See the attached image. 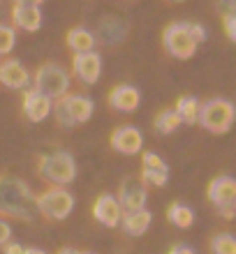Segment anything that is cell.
I'll list each match as a JSON object with an SVG mask.
<instances>
[{
	"instance_id": "6da1fadb",
	"label": "cell",
	"mask_w": 236,
	"mask_h": 254,
	"mask_svg": "<svg viewBox=\"0 0 236 254\" xmlns=\"http://www.w3.org/2000/svg\"><path fill=\"white\" fill-rule=\"evenodd\" d=\"M35 210H37L35 196L26 188V183L16 178H0V213L9 215L14 220L28 222Z\"/></svg>"
},
{
	"instance_id": "7a4b0ae2",
	"label": "cell",
	"mask_w": 236,
	"mask_h": 254,
	"mask_svg": "<svg viewBox=\"0 0 236 254\" xmlns=\"http://www.w3.org/2000/svg\"><path fill=\"white\" fill-rule=\"evenodd\" d=\"M197 123H202V127L211 134H225L234 123V104L230 100L216 97L199 104V118Z\"/></svg>"
},
{
	"instance_id": "3957f363",
	"label": "cell",
	"mask_w": 236,
	"mask_h": 254,
	"mask_svg": "<svg viewBox=\"0 0 236 254\" xmlns=\"http://www.w3.org/2000/svg\"><path fill=\"white\" fill-rule=\"evenodd\" d=\"M35 90L47 95L49 100H61L70 90V76L61 65L56 63H44L35 72Z\"/></svg>"
},
{
	"instance_id": "277c9868",
	"label": "cell",
	"mask_w": 236,
	"mask_h": 254,
	"mask_svg": "<svg viewBox=\"0 0 236 254\" xmlns=\"http://www.w3.org/2000/svg\"><path fill=\"white\" fill-rule=\"evenodd\" d=\"M40 176L49 183L56 185H68L75 181L77 176V164L75 157L65 150H58L54 155H44L40 160Z\"/></svg>"
},
{
	"instance_id": "5b68a950",
	"label": "cell",
	"mask_w": 236,
	"mask_h": 254,
	"mask_svg": "<svg viewBox=\"0 0 236 254\" xmlns=\"http://www.w3.org/2000/svg\"><path fill=\"white\" fill-rule=\"evenodd\" d=\"M162 44L167 49V54L178 61H188L197 51V42L190 33L188 23H169L162 33Z\"/></svg>"
},
{
	"instance_id": "8992f818",
	"label": "cell",
	"mask_w": 236,
	"mask_h": 254,
	"mask_svg": "<svg viewBox=\"0 0 236 254\" xmlns=\"http://www.w3.org/2000/svg\"><path fill=\"white\" fill-rule=\"evenodd\" d=\"M35 206L42 215H47L49 220H65L72 208H75V196L63 188H54L35 196Z\"/></svg>"
},
{
	"instance_id": "52a82bcc",
	"label": "cell",
	"mask_w": 236,
	"mask_h": 254,
	"mask_svg": "<svg viewBox=\"0 0 236 254\" xmlns=\"http://www.w3.org/2000/svg\"><path fill=\"white\" fill-rule=\"evenodd\" d=\"M56 116L63 127H70L75 123H86L93 116V102L83 95H63L56 104Z\"/></svg>"
},
{
	"instance_id": "ba28073f",
	"label": "cell",
	"mask_w": 236,
	"mask_h": 254,
	"mask_svg": "<svg viewBox=\"0 0 236 254\" xmlns=\"http://www.w3.org/2000/svg\"><path fill=\"white\" fill-rule=\"evenodd\" d=\"M146 199H149V192L144 188V183L137 181V178H128V181H123L121 192H118V199L116 201H118L121 210L132 213V210H144Z\"/></svg>"
},
{
	"instance_id": "9c48e42d",
	"label": "cell",
	"mask_w": 236,
	"mask_h": 254,
	"mask_svg": "<svg viewBox=\"0 0 236 254\" xmlns=\"http://www.w3.org/2000/svg\"><path fill=\"white\" fill-rule=\"evenodd\" d=\"M72 72H75V76L81 83L93 86L95 81L100 79L102 58L97 54H93V51H88V54H75V58H72Z\"/></svg>"
},
{
	"instance_id": "30bf717a",
	"label": "cell",
	"mask_w": 236,
	"mask_h": 254,
	"mask_svg": "<svg viewBox=\"0 0 236 254\" xmlns=\"http://www.w3.org/2000/svg\"><path fill=\"white\" fill-rule=\"evenodd\" d=\"M142 146H144L142 132L132 125L118 127V129H114V134H111V148L121 155H137L142 150Z\"/></svg>"
},
{
	"instance_id": "8fae6325",
	"label": "cell",
	"mask_w": 236,
	"mask_h": 254,
	"mask_svg": "<svg viewBox=\"0 0 236 254\" xmlns=\"http://www.w3.org/2000/svg\"><path fill=\"white\" fill-rule=\"evenodd\" d=\"M209 199L213 201L216 208H223V206H234V199H236V181L232 176H218L213 178L206 190Z\"/></svg>"
},
{
	"instance_id": "7c38bea8",
	"label": "cell",
	"mask_w": 236,
	"mask_h": 254,
	"mask_svg": "<svg viewBox=\"0 0 236 254\" xmlns=\"http://www.w3.org/2000/svg\"><path fill=\"white\" fill-rule=\"evenodd\" d=\"M12 23L21 30H28V33H35L42 28V12L40 7L35 5H26V2H19L14 0L12 7Z\"/></svg>"
},
{
	"instance_id": "4fadbf2b",
	"label": "cell",
	"mask_w": 236,
	"mask_h": 254,
	"mask_svg": "<svg viewBox=\"0 0 236 254\" xmlns=\"http://www.w3.org/2000/svg\"><path fill=\"white\" fill-rule=\"evenodd\" d=\"M23 114L30 123H42L51 114V100L37 90H26L23 95Z\"/></svg>"
},
{
	"instance_id": "5bb4252c",
	"label": "cell",
	"mask_w": 236,
	"mask_h": 254,
	"mask_svg": "<svg viewBox=\"0 0 236 254\" xmlns=\"http://www.w3.org/2000/svg\"><path fill=\"white\" fill-rule=\"evenodd\" d=\"M93 215H95V220L100 222V224H104V227H118L123 210H121V206H118L116 196H111V194H102L100 199L95 201Z\"/></svg>"
},
{
	"instance_id": "9a60e30c",
	"label": "cell",
	"mask_w": 236,
	"mask_h": 254,
	"mask_svg": "<svg viewBox=\"0 0 236 254\" xmlns=\"http://www.w3.org/2000/svg\"><path fill=\"white\" fill-rule=\"evenodd\" d=\"M139 102H142V95H139V90H137L135 86H116L114 90L109 93V104H111V109L121 111V114H132V111H137Z\"/></svg>"
},
{
	"instance_id": "2e32d148",
	"label": "cell",
	"mask_w": 236,
	"mask_h": 254,
	"mask_svg": "<svg viewBox=\"0 0 236 254\" xmlns=\"http://www.w3.org/2000/svg\"><path fill=\"white\" fill-rule=\"evenodd\" d=\"M0 83H5L12 90H19L30 83V74L19 61H5L0 65Z\"/></svg>"
},
{
	"instance_id": "e0dca14e",
	"label": "cell",
	"mask_w": 236,
	"mask_h": 254,
	"mask_svg": "<svg viewBox=\"0 0 236 254\" xmlns=\"http://www.w3.org/2000/svg\"><path fill=\"white\" fill-rule=\"evenodd\" d=\"M151 213L144 208V210H132V213H125V215H121V224L123 227V231L125 234H130V236H142L146 229L151 227Z\"/></svg>"
},
{
	"instance_id": "ac0fdd59",
	"label": "cell",
	"mask_w": 236,
	"mask_h": 254,
	"mask_svg": "<svg viewBox=\"0 0 236 254\" xmlns=\"http://www.w3.org/2000/svg\"><path fill=\"white\" fill-rule=\"evenodd\" d=\"M65 42H68V47L75 51V54H88V51H93L95 47V37L93 33L88 30V28H72L68 33V37H65Z\"/></svg>"
},
{
	"instance_id": "d6986e66",
	"label": "cell",
	"mask_w": 236,
	"mask_h": 254,
	"mask_svg": "<svg viewBox=\"0 0 236 254\" xmlns=\"http://www.w3.org/2000/svg\"><path fill=\"white\" fill-rule=\"evenodd\" d=\"M176 114L181 118V123H188V125H195L197 118H199V100L192 97V95H185L176 102Z\"/></svg>"
},
{
	"instance_id": "ffe728a7",
	"label": "cell",
	"mask_w": 236,
	"mask_h": 254,
	"mask_svg": "<svg viewBox=\"0 0 236 254\" xmlns=\"http://www.w3.org/2000/svg\"><path fill=\"white\" fill-rule=\"evenodd\" d=\"M167 220L178 229H188L195 222V213L188 206H183V203H171L167 210Z\"/></svg>"
},
{
	"instance_id": "44dd1931",
	"label": "cell",
	"mask_w": 236,
	"mask_h": 254,
	"mask_svg": "<svg viewBox=\"0 0 236 254\" xmlns=\"http://www.w3.org/2000/svg\"><path fill=\"white\" fill-rule=\"evenodd\" d=\"M178 127H181V118H178L176 111H162L156 118V129L160 134H171Z\"/></svg>"
},
{
	"instance_id": "7402d4cb",
	"label": "cell",
	"mask_w": 236,
	"mask_h": 254,
	"mask_svg": "<svg viewBox=\"0 0 236 254\" xmlns=\"http://www.w3.org/2000/svg\"><path fill=\"white\" fill-rule=\"evenodd\" d=\"M211 250L213 254H236V241L230 234H220L211 241Z\"/></svg>"
},
{
	"instance_id": "603a6c76",
	"label": "cell",
	"mask_w": 236,
	"mask_h": 254,
	"mask_svg": "<svg viewBox=\"0 0 236 254\" xmlns=\"http://www.w3.org/2000/svg\"><path fill=\"white\" fill-rule=\"evenodd\" d=\"M16 44V33H14V28L5 26V23H0V56L9 54Z\"/></svg>"
},
{
	"instance_id": "cb8c5ba5",
	"label": "cell",
	"mask_w": 236,
	"mask_h": 254,
	"mask_svg": "<svg viewBox=\"0 0 236 254\" xmlns=\"http://www.w3.org/2000/svg\"><path fill=\"white\" fill-rule=\"evenodd\" d=\"M169 171H153V169H142V183H149V185H156V188H162L167 185Z\"/></svg>"
},
{
	"instance_id": "d4e9b609",
	"label": "cell",
	"mask_w": 236,
	"mask_h": 254,
	"mask_svg": "<svg viewBox=\"0 0 236 254\" xmlns=\"http://www.w3.org/2000/svg\"><path fill=\"white\" fill-rule=\"evenodd\" d=\"M142 164H144V169H153V171H169L167 164H164V160L156 153H144Z\"/></svg>"
},
{
	"instance_id": "484cf974",
	"label": "cell",
	"mask_w": 236,
	"mask_h": 254,
	"mask_svg": "<svg viewBox=\"0 0 236 254\" xmlns=\"http://www.w3.org/2000/svg\"><path fill=\"white\" fill-rule=\"evenodd\" d=\"M225 33L230 42H236V14H225Z\"/></svg>"
},
{
	"instance_id": "4316f807",
	"label": "cell",
	"mask_w": 236,
	"mask_h": 254,
	"mask_svg": "<svg viewBox=\"0 0 236 254\" xmlns=\"http://www.w3.org/2000/svg\"><path fill=\"white\" fill-rule=\"evenodd\" d=\"M188 28H190V33H192V37H195L197 44L206 40V30H204V26H199V23H188Z\"/></svg>"
},
{
	"instance_id": "83f0119b",
	"label": "cell",
	"mask_w": 236,
	"mask_h": 254,
	"mask_svg": "<svg viewBox=\"0 0 236 254\" xmlns=\"http://www.w3.org/2000/svg\"><path fill=\"white\" fill-rule=\"evenodd\" d=\"M9 236H12V229H9V224L0 220V245L9 243Z\"/></svg>"
},
{
	"instance_id": "f1b7e54d",
	"label": "cell",
	"mask_w": 236,
	"mask_h": 254,
	"mask_svg": "<svg viewBox=\"0 0 236 254\" xmlns=\"http://www.w3.org/2000/svg\"><path fill=\"white\" fill-rule=\"evenodd\" d=\"M23 250L19 243H5V254H23Z\"/></svg>"
},
{
	"instance_id": "f546056e",
	"label": "cell",
	"mask_w": 236,
	"mask_h": 254,
	"mask_svg": "<svg viewBox=\"0 0 236 254\" xmlns=\"http://www.w3.org/2000/svg\"><path fill=\"white\" fill-rule=\"evenodd\" d=\"M169 254H195V250L188 248V245H176V248L169 250Z\"/></svg>"
},
{
	"instance_id": "4dcf8cb0",
	"label": "cell",
	"mask_w": 236,
	"mask_h": 254,
	"mask_svg": "<svg viewBox=\"0 0 236 254\" xmlns=\"http://www.w3.org/2000/svg\"><path fill=\"white\" fill-rule=\"evenodd\" d=\"M218 213L223 215L225 220H232V217H234V206H223V208H218Z\"/></svg>"
},
{
	"instance_id": "1f68e13d",
	"label": "cell",
	"mask_w": 236,
	"mask_h": 254,
	"mask_svg": "<svg viewBox=\"0 0 236 254\" xmlns=\"http://www.w3.org/2000/svg\"><path fill=\"white\" fill-rule=\"evenodd\" d=\"M23 254H47L44 250H37V248H28V250H23Z\"/></svg>"
},
{
	"instance_id": "d6a6232c",
	"label": "cell",
	"mask_w": 236,
	"mask_h": 254,
	"mask_svg": "<svg viewBox=\"0 0 236 254\" xmlns=\"http://www.w3.org/2000/svg\"><path fill=\"white\" fill-rule=\"evenodd\" d=\"M19 2H26V5H35V7H40L44 0H19Z\"/></svg>"
},
{
	"instance_id": "836d02e7",
	"label": "cell",
	"mask_w": 236,
	"mask_h": 254,
	"mask_svg": "<svg viewBox=\"0 0 236 254\" xmlns=\"http://www.w3.org/2000/svg\"><path fill=\"white\" fill-rule=\"evenodd\" d=\"M58 254H79V252L72 248H63V250H58Z\"/></svg>"
},
{
	"instance_id": "e575fe53",
	"label": "cell",
	"mask_w": 236,
	"mask_h": 254,
	"mask_svg": "<svg viewBox=\"0 0 236 254\" xmlns=\"http://www.w3.org/2000/svg\"><path fill=\"white\" fill-rule=\"evenodd\" d=\"M79 254H95V252H79Z\"/></svg>"
},
{
	"instance_id": "d590c367",
	"label": "cell",
	"mask_w": 236,
	"mask_h": 254,
	"mask_svg": "<svg viewBox=\"0 0 236 254\" xmlns=\"http://www.w3.org/2000/svg\"><path fill=\"white\" fill-rule=\"evenodd\" d=\"M174 2H178V0H174Z\"/></svg>"
}]
</instances>
